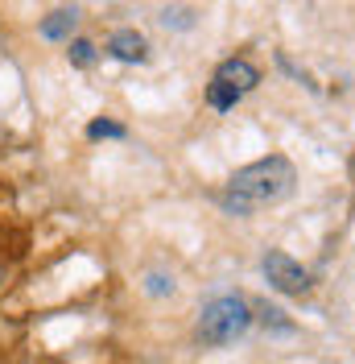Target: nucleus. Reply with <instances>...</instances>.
<instances>
[{
	"mask_svg": "<svg viewBox=\"0 0 355 364\" xmlns=\"http://www.w3.org/2000/svg\"><path fill=\"white\" fill-rule=\"evenodd\" d=\"M161 21L174 25V29H190V25H195V13H190V9H165Z\"/></svg>",
	"mask_w": 355,
	"mask_h": 364,
	"instance_id": "8",
	"label": "nucleus"
},
{
	"mask_svg": "<svg viewBox=\"0 0 355 364\" xmlns=\"http://www.w3.org/2000/svg\"><path fill=\"white\" fill-rule=\"evenodd\" d=\"M67 54H70V63H75V67H91V63H95V46H91L87 38H75Z\"/></svg>",
	"mask_w": 355,
	"mask_h": 364,
	"instance_id": "7",
	"label": "nucleus"
},
{
	"mask_svg": "<svg viewBox=\"0 0 355 364\" xmlns=\"http://www.w3.org/2000/svg\"><path fill=\"white\" fill-rule=\"evenodd\" d=\"M108 50L120 63H145V58H149V42H145L136 29H116L108 38Z\"/></svg>",
	"mask_w": 355,
	"mask_h": 364,
	"instance_id": "5",
	"label": "nucleus"
},
{
	"mask_svg": "<svg viewBox=\"0 0 355 364\" xmlns=\"http://www.w3.org/2000/svg\"><path fill=\"white\" fill-rule=\"evenodd\" d=\"M351 182H355V158H351Z\"/></svg>",
	"mask_w": 355,
	"mask_h": 364,
	"instance_id": "10",
	"label": "nucleus"
},
{
	"mask_svg": "<svg viewBox=\"0 0 355 364\" xmlns=\"http://www.w3.org/2000/svg\"><path fill=\"white\" fill-rule=\"evenodd\" d=\"M120 133H124V129L111 124V120H95V124H91V136H120Z\"/></svg>",
	"mask_w": 355,
	"mask_h": 364,
	"instance_id": "9",
	"label": "nucleus"
},
{
	"mask_svg": "<svg viewBox=\"0 0 355 364\" xmlns=\"http://www.w3.org/2000/svg\"><path fill=\"white\" fill-rule=\"evenodd\" d=\"M265 277L273 290H281V294H306L310 290V273L302 269L289 252H268L265 257Z\"/></svg>",
	"mask_w": 355,
	"mask_h": 364,
	"instance_id": "4",
	"label": "nucleus"
},
{
	"mask_svg": "<svg viewBox=\"0 0 355 364\" xmlns=\"http://www.w3.org/2000/svg\"><path fill=\"white\" fill-rule=\"evenodd\" d=\"M293 161L281 158V154H273V158H261L244 166V170H236L231 178H227V191H223V207L227 211H236V215H248V211H256V207H268V203H281L289 191H293Z\"/></svg>",
	"mask_w": 355,
	"mask_h": 364,
	"instance_id": "1",
	"label": "nucleus"
},
{
	"mask_svg": "<svg viewBox=\"0 0 355 364\" xmlns=\"http://www.w3.org/2000/svg\"><path fill=\"white\" fill-rule=\"evenodd\" d=\"M261 83V70L252 67L248 58H227L219 70H215V79H211V87H207V100H211V108H236L240 104V95Z\"/></svg>",
	"mask_w": 355,
	"mask_h": 364,
	"instance_id": "3",
	"label": "nucleus"
},
{
	"mask_svg": "<svg viewBox=\"0 0 355 364\" xmlns=\"http://www.w3.org/2000/svg\"><path fill=\"white\" fill-rule=\"evenodd\" d=\"M248 327H252V311H248L244 298L236 294H223V298H211L199 315V340L211 343V348H223V343L240 340Z\"/></svg>",
	"mask_w": 355,
	"mask_h": 364,
	"instance_id": "2",
	"label": "nucleus"
},
{
	"mask_svg": "<svg viewBox=\"0 0 355 364\" xmlns=\"http://www.w3.org/2000/svg\"><path fill=\"white\" fill-rule=\"evenodd\" d=\"M70 29H75V9H58V13H50L42 21V38L62 42V38H70Z\"/></svg>",
	"mask_w": 355,
	"mask_h": 364,
	"instance_id": "6",
	"label": "nucleus"
}]
</instances>
